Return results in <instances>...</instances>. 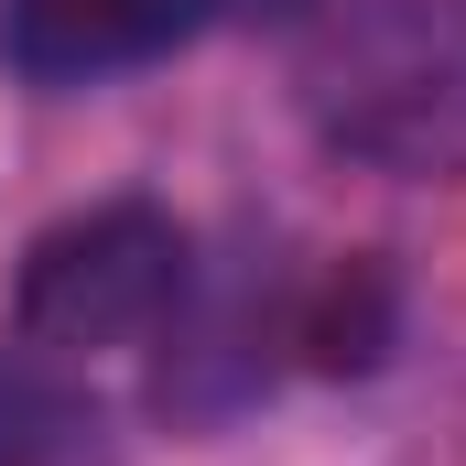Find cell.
I'll return each instance as SVG.
<instances>
[{
	"instance_id": "cell-1",
	"label": "cell",
	"mask_w": 466,
	"mask_h": 466,
	"mask_svg": "<svg viewBox=\"0 0 466 466\" xmlns=\"http://www.w3.org/2000/svg\"><path fill=\"white\" fill-rule=\"evenodd\" d=\"M304 119L369 174H466V0H337L304 44Z\"/></svg>"
},
{
	"instance_id": "cell-2",
	"label": "cell",
	"mask_w": 466,
	"mask_h": 466,
	"mask_svg": "<svg viewBox=\"0 0 466 466\" xmlns=\"http://www.w3.org/2000/svg\"><path fill=\"white\" fill-rule=\"evenodd\" d=\"M174 293H185V228L152 196H109V207H87L22 249L11 326L44 358H98V348L152 337L174 315Z\"/></svg>"
},
{
	"instance_id": "cell-3",
	"label": "cell",
	"mask_w": 466,
	"mask_h": 466,
	"mask_svg": "<svg viewBox=\"0 0 466 466\" xmlns=\"http://www.w3.org/2000/svg\"><path fill=\"white\" fill-rule=\"evenodd\" d=\"M207 11H228V0H0V55L22 76L76 87V76H119V66L174 55Z\"/></svg>"
},
{
	"instance_id": "cell-4",
	"label": "cell",
	"mask_w": 466,
	"mask_h": 466,
	"mask_svg": "<svg viewBox=\"0 0 466 466\" xmlns=\"http://www.w3.org/2000/svg\"><path fill=\"white\" fill-rule=\"evenodd\" d=\"M98 445V412L66 369H44V348H0V466H76Z\"/></svg>"
},
{
	"instance_id": "cell-5",
	"label": "cell",
	"mask_w": 466,
	"mask_h": 466,
	"mask_svg": "<svg viewBox=\"0 0 466 466\" xmlns=\"http://www.w3.org/2000/svg\"><path fill=\"white\" fill-rule=\"evenodd\" d=\"M390 326H401V282H390V260H337L326 271V293L304 304V358L326 369V380H358V369H380L390 358Z\"/></svg>"
},
{
	"instance_id": "cell-6",
	"label": "cell",
	"mask_w": 466,
	"mask_h": 466,
	"mask_svg": "<svg viewBox=\"0 0 466 466\" xmlns=\"http://www.w3.org/2000/svg\"><path fill=\"white\" fill-rule=\"evenodd\" d=\"M228 11H293V0H228Z\"/></svg>"
}]
</instances>
